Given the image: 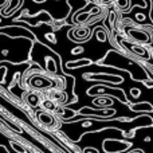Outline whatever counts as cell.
I'll list each match as a JSON object with an SVG mask.
<instances>
[{
  "label": "cell",
  "instance_id": "1",
  "mask_svg": "<svg viewBox=\"0 0 153 153\" xmlns=\"http://www.w3.org/2000/svg\"><path fill=\"white\" fill-rule=\"evenodd\" d=\"M38 118H39V122L45 126H56V120L53 114L47 113V111H42V113L38 114Z\"/></svg>",
  "mask_w": 153,
  "mask_h": 153
},
{
  "label": "cell",
  "instance_id": "2",
  "mask_svg": "<svg viewBox=\"0 0 153 153\" xmlns=\"http://www.w3.org/2000/svg\"><path fill=\"white\" fill-rule=\"evenodd\" d=\"M11 146H12V148L15 149V151L18 152V153H26V151H24V148H23V146H20V145H19V144L13 143V141H12V143H11Z\"/></svg>",
  "mask_w": 153,
  "mask_h": 153
}]
</instances>
